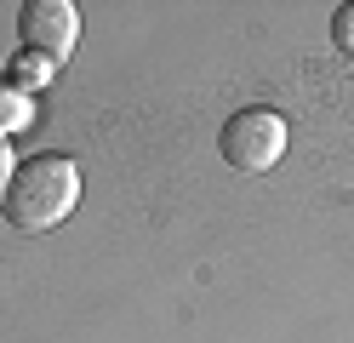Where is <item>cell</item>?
<instances>
[{"label": "cell", "mask_w": 354, "mask_h": 343, "mask_svg": "<svg viewBox=\"0 0 354 343\" xmlns=\"http://www.w3.org/2000/svg\"><path fill=\"white\" fill-rule=\"evenodd\" d=\"M80 200V166L63 155H35L12 172V189L0 200V218L24 235H40V229H57L75 212Z\"/></svg>", "instance_id": "1"}, {"label": "cell", "mask_w": 354, "mask_h": 343, "mask_svg": "<svg viewBox=\"0 0 354 343\" xmlns=\"http://www.w3.org/2000/svg\"><path fill=\"white\" fill-rule=\"evenodd\" d=\"M217 149L234 172H269L280 166L286 155V121L274 109H240L223 121V137H217Z\"/></svg>", "instance_id": "2"}, {"label": "cell", "mask_w": 354, "mask_h": 343, "mask_svg": "<svg viewBox=\"0 0 354 343\" xmlns=\"http://www.w3.org/2000/svg\"><path fill=\"white\" fill-rule=\"evenodd\" d=\"M17 35H24L29 58L40 52L46 63H63L75 52V40H80V12L69 0H24L17 6Z\"/></svg>", "instance_id": "3"}, {"label": "cell", "mask_w": 354, "mask_h": 343, "mask_svg": "<svg viewBox=\"0 0 354 343\" xmlns=\"http://www.w3.org/2000/svg\"><path fill=\"white\" fill-rule=\"evenodd\" d=\"M12 126H29V98L0 86V132H12Z\"/></svg>", "instance_id": "4"}, {"label": "cell", "mask_w": 354, "mask_h": 343, "mask_svg": "<svg viewBox=\"0 0 354 343\" xmlns=\"http://www.w3.org/2000/svg\"><path fill=\"white\" fill-rule=\"evenodd\" d=\"M331 40H337L343 52H354V0H348V6H337V12H331Z\"/></svg>", "instance_id": "5"}, {"label": "cell", "mask_w": 354, "mask_h": 343, "mask_svg": "<svg viewBox=\"0 0 354 343\" xmlns=\"http://www.w3.org/2000/svg\"><path fill=\"white\" fill-rule=\"evenodd\" d=\"M12 143H6V132H0V200H6V189H12Z\"/></svg>", "instance_id": "6"}]
</instances>
